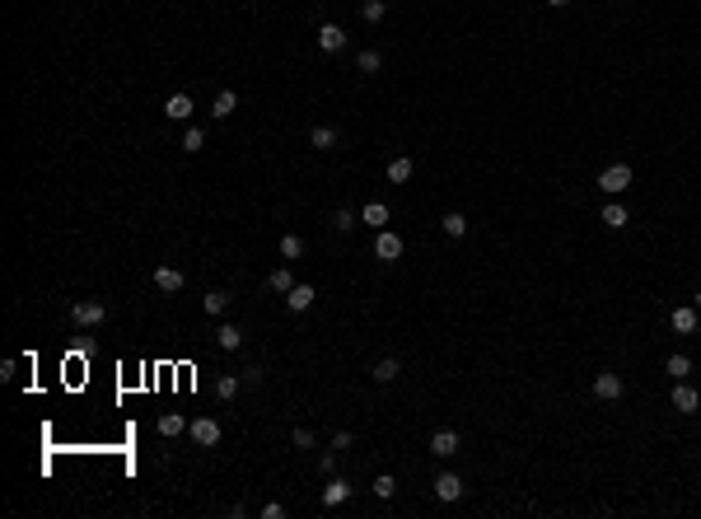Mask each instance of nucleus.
<instances>
[{
  "mask_svg": "<svg viewBox=\"0 0 701 519\" xmlns=\"http://www.w3.org/2000/svg\"><path fill=\"white\" fill-rule=\"evenodd\" d=\"M547 5H552V10H561V5H570V0H547Z\"/></svg>",
  "mask_w": 701,
  "mask_h": 519,
  "instance_id": "4c0bfd02",
  "label": "nucleus"
},
{
  "mask_svg": "<svg viewBox=\"0 0 701 519\" xmlns=\"http://www.w3.org/2000/svg\"><path fill=\"white\" fill-rule=\"evenodd\" d=\"M360 14H365V23H384L388 5H384V0H365V5H360Z\"/></svg>",
  "mask_w": 701,
  "mask_h": 519,
  "instance_id": "c756f323",
  "label": "nucleus"
},
{
  "mask_svg": "<svg viewBox=\"0 0 701 519\" xmlns=\"http://www.w3.org/2000/svg\"><path fill=\"white\" fill-rule=\"evenodd\" d=\"M360 220H365V225H374V229H384L393 220V211L384 202H365V211H360Z\"/></svg>",
  "mask_w": 701,
  "mask_h": 519,
  "instance_id": "ddd939ff",
  "label": "nucleus"
},
{
  "mask_svg": "<svg viewBox=\"0 0 701 519\" xmlns=\"http://www.w3.org/2000/svg\"><path fill=\"white\" fill-rule=\"evenodd\" d=\"M234 108H239V94H234V89H220V94H215V103H211L215 117H229Z\"/></svg>",
  "mask_w": 701,
  "mask_h": 519,
  "instance_id": "5701e85b",
  "label": "nucleus"
},
{
  "mask_svg": "<svg viewBox=\"0 0 701 519\" xmlns=\"http://www.w3.org/2000/svg\"><path fill=\"white\" fill-rule=\"evenodd\" d=\"M673 407H678V412H697V407H701V393H697V388H688V384L678 379V388H673Z\"/></svg>",
  "mask_w": 701,
  "mask_h": 519,
  "instance_id": "f3484780",
  "label": "nucleus"
},
{
  "mask_svg": "<svg viewBox=\"0 0 701 519\" xmlns=\"http://www.w3.org/2000/svg\"><path fill=\"white\" fill-rule=\"evenodd\" d=\"M664 370L673 374V379H688V374H692V361H688V356H668V365H664Z\"/></svg>",
  "mask_w": 701,
  "mask_h": 519,
  "instance_id": "2f4dec72",
  "label": "nucleus"
},
{
  "mask_svg": "<svg viewBox=\"0 0 701 519\" xmlns=\"http://www.w3.org/2000/svg\"><path fill=\"white\" fill-rule=\"evenodd\" d=\"M351 440H356L351 430H337V435H332V449H351Z\"/></svg>",
  "mask_w": 701,
  "mask_h": 519,
  "instance_id": "c9c22d12",
  "label": "nucleus"
},
{
  "mask_svg": "<svg viewBox=\"0 0 701 519\" xmlns=\"http://www.w3.org/2000/svg\"><path fill=\"white\" fill-rule=\"evenodd\" d=\"M188 435L201 444V449H211V444H220V421H215V417H197L188 426Z\"/></svg>",
  "mask_w": 701,
  "mask_h": 519,
  "instance_id": "20e7f679",
  "label": "nucleus"
},
{
  "mask_svg": "<svg viewBox=\"0 0 701 519\" xmlns=\"http://www.w3.org/2000/svg\"><path fill=\"white\" fill-rule=\"evenodd\" d=\"M412 173H416V164H412L407 155L388 159V182H398V187H402V182H412Z\"/></svg>",
  "mask_w": 701,
  "mask_h": 519,
  "instance_id": "2eb2a0df",
  "label": "nucleus"
},
{
  "mask_svg": "<svg viewBox=\"0 0 701 519\" xmlns=\"http://www.w3.org/2000/svg\"><path fill=\"white\" fill-rule=\"evenodd\" d=\"M155 285H159L164 295L183 290V271H178V267H155Z\"/></svg>",
  "mask_w": 701,
  "mask_h": 519,
  "instance_id": "dca6fc26",
  "label": "nucleus"
},
{
  "mask_svg": "<svg viewBox=\"0 0 701 519\" xmlns=\"http://www.w3.org/2000/svg\"><path fill=\"white\" fill-rule=\"evenodd\" d=\"M201 309H206L211 318H220L224 309H229V295H224V290H206V295H201Z\"/></svg>",
  "mask_w": 701,
  "mask_h": 519,
  "instance_id": "aec40b11",
  "label": "nucleus"
},
{
  "mask_svg": "<svg viewBox=\"0 0 701 519\" xmlns=\"http://www.w3.org/2000/svg\"><path fill=\"white\" fill-rule=\"evenodd\" d=\"M356 220H360V215L351 211V206H342V211H332V229H337V234H351V229H356Z\"/></svg>",
  "mask_w": 701,
  "mask_h": 519,
  "instance_id": "bb28decb",
  "label": "nucleus"
},
{
  "mask_svg": "<svg viewBox=\"0 0 701 519\" xmlns=\"http://www.w3.org/2000/svg\"><path fill=\"white\" fill-rule=\"evenodd\" d=\"M309 146L313 150H332L337 146V131H332V126H313V131H309Z\"/></svg>",
  "mask_w": 701,
  "mask_h": 519,
  "instance_id": "a878e982",
  "label": "nucleus"
},
{
  "mask_svg": "<svg viewBox=\"0 0 701 519\" xmlns=\"http://www.w3.org/2000/svg\"><path fill=\"white\" fill-rule=\"evenodd\" d=\"M267 285H271V290H276V295H290V290H295V285H300V281L290 276V267H276V271H271V276H267Z\"/></svg>",
  "mask_w": 701,
  "mask_h": 519,
  "instance_id": "412c9836",
  "label": "nucleus"
},
{
  "mask_svg": "<svg viewBox=\"0 0 701 519\" xmlns=\"http://www.w3.org/2000/svg\"><path fill=\"white\" fill-rule=\"evenodd\" d=\"M393 491H398V482H393L388 473H384V477H374V496H379V501H388Z\"/></svg>",
  "mask_w": 701,
  "mask_h": 519,
  "instance_id": "72a5a7b5",
  "label": "nucleus"
},
{
  "mask_svg": "<svg viewBox=\"0 0 701 519\" xmlns=\"http://www.w3.org/2000/svg\"><path fill=\"white\" fill-rule=\"evenodd\" d=\"M697 318H701L697 305H683V309H673V314H668V327H673V332H683V337H692V332H697Z\"/></svg>",
  "mask_w": 701,
  "mask_h": 519,
  "instance_id": "423d86ee",
  "label": "nucleus"
},
{
  "mask_svg": "<svg viewBox=\"0 0 701 519\" xmlns=\"http://www.w3.org/2000/svg\"><path fill=\"white\" fill-rule=\"evenodd\" d=\"M239 384H244L239 374H215V398H220V403H234V398H239Z\"/></svg>",
  "mask_w": 701,
  "mask_h": 519,
  "instance_id": "a211bd4d",
  "label": "nucleus"
},
{
  "mask_svg": "<svg viewBox=\"0 0 701 519\" xmlns=\"http://www.w3.org/2000/svg\"><path fill=\"white\" fill-rule=\"evenodd\" d=\"M440 229H445L449 239H463L467 234V215H458V211H449L445 220H440Z\"/></svg>",
  "mask_w": 701,
  "mask_h": 519,
  "instance_id": "b1692460",
  "label": "nucleus"
},
{
  "mask_svg": "<svg viewBox=\"0 0 701 519\" xmlns=\"http://www.w3.org/2000/svg\"><path fill=\"white\" fill-rule=\"evenodd\" d=\"M286 515V506H281V501H267V506H262V519H281Z\"/></svg>",
  "mask_w": 701,
  "mask_h": 519,
  "instance_id": "f704fd0d",
  "label": "nucleus"
},
{
  "mask_svg": "<svg viewBox=\"0 0 701 519\" xmlns=\"http://www.w3.org/2000/svg\"><path fill=\"white\" fill-rule=\"evenodd\" d=\"M183 150H188V155L206 150V131H201V126H188V136H183Z\"/></svg>",
  "mask_w": 701,
  "mask_h": 519,
  "instance_id": "7c9ffc66",
  "label": "nucleus"
},
{
  "mask_svg": "<svg viewBox=\"0 0 701 519\" xmlns=\"http://www.w3.org/2000/svg\"><path fill=\"white\" fill-rule=\"evenodd\" d=\"M318 47H323V52H342V47H346V33L337 28V23H323V28H318Z\"/></svg>",
  "mask_w": 701,
  "mask_h": 519,
  "instance_id": "4468645a",
  "label": "nucleus"
},
{
  "mask_svg": "<svg viewBox=\"0 0 701 519\" xmlns=\"http://www.w3.org/2000/svg\"><path fill=\"white\" fill-rule=\"evenodd\" d=\"M215 342H220L224 351H239V346H244V327H239V323H220V327H215Z\"/></svg>",
  "mask_w": 701,
  "mask_h": 519,
  "instance_id": "f8f14e48",
  "label": "nucleus"
},
{
  "mask_svg": "<svg viewBox=\"0 0 701 519\" xmlns=\"http://www.w3.org/2000/svg\"><path fill=\"white\" fill-rule=\"evenodd\" d=\"M356 66H360V75H379V70H384V57H379V52H369V47H365V52H360V57H356Z\"/></svg>",
  "mask_w": 701,
  "mask_h": 519,
  "instance_id": "c85d7f7f",
  "label": "nucleus"
},
{
  "mask_svg": "<svg viewBox=\"0 0 701 519\" xmlns=\"http://www.w3.org/2000/svg\"><path fill=\"white\" fill-rule=\"evenodd\" d=\"M164 117L168 122H188L192 117V94H168L164 99Z\"/></svg>",
  "mask_w": 701,
  "mask_h": 519,
  "instance_id": "6e6552de",
  "label": "nucleus"
},
{
  "mask_svg": "<svg viewBox=\"0 0 701 519\" xmlns=\"http://www.w3.org/2000/svg\"><path fill=\"white\" fill-rule=\"evenodd\" d=\"M70 318H75L80 327H99L103 318H108V305H103V300H80V305L70 309Z\"/></svg>",
  "mask_w": 701,
  "mask_h": 519,
  "instance_id": "f03ea898",
  "label": "nucleus"
},
{
  "mask_svg": "<svg viewBox=\"0 0 701 519\" xmlns=\"http://www.w3.org/2000/svg\"><path fill=\"white\" fill-rule=\"evenodd\" d=\"M697 332H701V318H697Z\"/></svg>",
  "mask_w": 701,
  "mask_h": 519,
  "instance_id": "ea45409f",
  "label": "nucleus"
},
{
  "mask_svg": "<svg viewBox=\"0 0 701 519\" xmlns=\"http://www.w3.org/2000/svg\"><path fill=\"white\" fill-rule=\"evenodd\" d=\"M374 253H379V262H398V258H402V234H393V229H379Z\"/></svg>",
  "mask_w": 701,
  "mask_h": 519,
  "instance_id": "39448f33",
  "label": "nucleus"
},
{
  "mask_svg": "<svg viewBox=\"0 0 701 519\" xmlns=\"http://www.w3.org/2000/svg\"><path fill=\"white\" fill-rule=\"evenodd\" d=\"M599 187L608 197H622L626 187H631V164H608V169L599 173Z\"/></svg>",
  "mask_w": 701,
  "mask_h": 519,
  "instance_id": "f257e3e1",
  "label": "nucleus"
},
{
  "mask_svg": "<svg viewBox=\"0 0 701 519\" xmlns=\"http://www.w3.org/2000/svg\"><path fill=\"white\" fill-rule=\"evenodd\" d=\"M351 491H356V486L346 482V477H332V482L323 486V506L332 510V506H342V501H351Z\"/></svg>",
  "mask_w": 701,
  "mask_h": 519,
  "instance_id": "1a4fd4ad",
  "label": "nucleus"
},
{
  "mask_svg": "<svg viewBox=\"0 0 701 519\" xmlns=\"http://www.w3.org/2000/svg\"><path fill=\"white\" fill-rule=\"evenodd\" d=\"M622 393H626L622 374H612V370L594 374V398H603V403H617V398H622Z\"/></svg>",
  "mask_w": 701,
  "mask_h": 519,
  "instance_id": "7ed1b4c3",
  "label": "nucleus"
},
{
  "mask_svg": "<svg viewBox=\"0 0 701 519\" xmlns=\"http://www.w3.org/2000/svg\"><path fill=\"white\" fill-rule=\"evenodd\" d=\"M697 309H701V290H697Z\"/></svg>",
  "mask_w": 701,
  "mask_h": 519,
  "instance_id": "58836bf2",
  "label": "nucleus"
},
{
  "mask_svg": "<svg viewBox=\"0 0 701 519\" xmlns=\"http://www.w3.org/2000/svg\"><path fill=\"white\" fill-rule=\"evenodd\" d=\"M430 454H435V459L458 454V435H454V430H435V435H430Z\"/></svg>",
  "mask_w": 701,
  "mask_h": 519,
  "instance_id": "9d476101",
  "label": "nucleus"
},
{
  "mask_svg": "<svg viewBox=\"0 0 701 519\" xmlns=\"http://www.w3.org/2000/svg\"><path fill=\"white\" fill-rule=\"evenodd\" d=\"M318 468H323V473H332V468H337V449H327L323 459H318Z\"/></svg>",
  "mask_w": 701,
  "mask_h": 519,
  "instance_id": "e433bc0d",
  "label": "nucleus"
},
{
  "mask_svg": "<svg viewBox=\"0 0 701 519\" xmlns=\"http://www.w3.org/2000/svg\"><path fill=\"white\" fill-rule=\"evenodd\" d=\"M435 496L445 501V506H454V501L463 496V477H458V473H440V477H435Z\"/></svg>",
  "mask_w": 701,
  "mask_h": 519,
  "instance_id": "0eeeda50",
  "label": "nucleus"
},
{
  "mask_svg": "<svg viewBox=\"0 0 701 519\" xmlns=\"http://www.w3.org/2000/svg\"><path fill=\"white\" fill-rule=\"evenodd\" d=\"M603 225H608V229H626V206L622 202H608V206H603Z\"/></svg>",
  "mask_w": 701,
  "mask_h": 519,
  "instance_id": "4be33fe9",
  "label": "nucleus"
},
{
  "mask_svg": "<svg viewBox=\"0 0 701 519\" xmlns=\"http://www.w3.org/2000/svg\"><path fill=\"white\" fill-rule=\"evenodd\" d=\"M183 430H188V421H183L178 412H164V417H159V435H168V440H173V435H183Z\"/></svg>",
  "mask_w": 701,
  "mask_h": 519,
  "instance_id": "393cba45",
  "label": "nucleus"
},
{
  "mask_svg": "<svg viewBox=\"0 0 701 519\" xmlns=\"http://www.w3.org/2000/svg\"><path fill=\"white\" fill-rule=\"evenodd\" d=\"M290 444H295V449H313V430L309 426H295V430H290Z\"/></svg>",
  "mask_w": 701,
  "mask_h": 519,
  "instance_id": "473e14b6",
  "label": "nucleus"
},
{
  "mask_svg": "<svg viewBox=\"0 0 701 519\" xmlns=\"http://www.w3.org/2000/svg\"><path fill=\"white\" fill-rule=\"evenodd\" d=\"M398 374H402V361H398V356H384V361L374 365V384H393Z\"/></svg>",
  "mask_w": 701,
  "mask_h": 519,
  "instance_id": "6ab92c4d",
  "label": "nucleus"
},
{
  "mask_svg": "<svg viewBox=\"0 0 701 519\" xmlns=\"http://www.w3.org/2000/svg\"><path fill=\"white\" fill-rule=\"evenodd\" d=\"M281 258H286V262L304 258V239L300 234H281Z\"/></svg>",
  "mask_w": 701,
  "mask_h": 519,
  "instance_id": "cd10ccee",
  "label": "nucleus"
},
{
  "mask_svg": "<svg viewBox=\"0 0 701 519\" xmlns=\"http://www.w3.org/2000/svg\"><path fill=\"white\" fill-rule=\"evenodd\" d=\"M313 300H318V295H313V285H295V290L286 295V309H290V314H304Z\"/></svg>",
  "mask_w": 701,
  "mask_h": 519,
  "instance_id": "9b49d317",
  "label": "nucleus"
}]
</instances>
